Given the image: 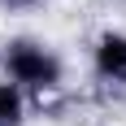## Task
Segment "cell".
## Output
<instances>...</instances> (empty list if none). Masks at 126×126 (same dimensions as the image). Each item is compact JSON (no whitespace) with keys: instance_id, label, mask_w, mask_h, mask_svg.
Wrapping results in <instances>:
<instances>
[{"instance_id":"277c9868","label":"cell","mask_w":126,"mask_h":126,"mask_svg":"<svg viewBox=\"0 0 126 126\" xmlns=\"http://www.w3.org/2000/svg\"><path fill=\"white\" fill-rule=\"evenodd\" d=\"M48 0H0V13H35L44 9Z\"/></svg>"},{"instance_id":"6da1fadb","label":"cell","mask_w":126,"mask_h":126,"mask_svg":"<svg viewBox=\"0 0 126 126\" xmlns=\"http://www.w3.org/2000/svg\"><path fill=\"white\" fill-rule=\"evenodd\" d=\"M0 78L35 100H48L65 91V57L39 35H9L0 44Z\"/></svg>"},{"instance_id":"3957f363","label":"cell","mask_w":126,"mask_h":126,"mask_svg":"<svg viewBox=\"0 0 126 126\" xmlns=\"http://www.w3.org/2000/svg\"><path fill=\"white\" fill-rule=\"evenodd\" d=\"M26 109H31V96L13 87L9 78H0V126H26Z\"/></svg>"},{"instance_id":"7a4b0ae2","label":"cell","mask_w":126,"mask_h":126,"mask_svg":"<svg viewBox=\"0 0 126 126\" xmlns=\"http://www.w3.org/2000/svg\"><path fill=\"white\" fill-rule=\"evenodd\" d=\"M91 74L104 87H126V31L104 26L91 39Z\"/></svg>"}]
</instances>
